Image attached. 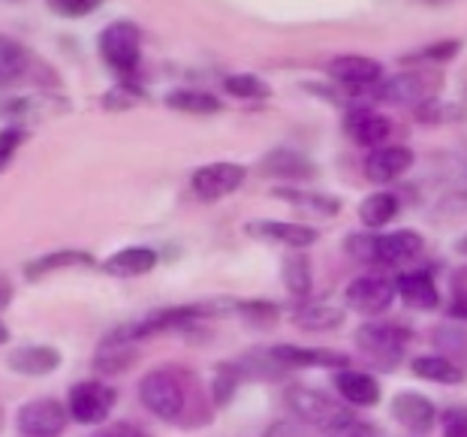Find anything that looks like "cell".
<instances>
[{"label":"cell","instance_id":"cell-1","mask_svg":"<svg viewBox=\"0 0 467 437\" xmlns=\"http://www.w3.org/2000/svg\"><path fill=\"white\" fill-rule=\"evenodd\" d=\"M136 395L139 404L151 416H157V420L182 422L191 413L196 380L187 374V369H178V365H157V369L139 377Z\"/></svg>","mask_w":467,"mask_h":437},{"label":"cell","instance_id":"cell-2","mask_svg":"<svg viewBox=\"0 0 467 437\" xmlns=\"http://www.w3.org/2000/svg\"><path fill=\"white\" fill-rule=\"evenodd\" d=\"M284 404H286V411L296 416V422L307 425V429H317L320 434L337 429V425H344L347 420H353V411L337 399V395L314 390V386H305V383L286 386Z\"/></svg>","mask_w":467,"mask_h":437},{"label":"cell","instance_id":"cell-3","mask_svg":"<svg viewBox=\"0 0 467 437\" xmlns=\"http://www.w3.org/2000/svg\"><path fill=\"white\" fill-rule=\"evenodd\" d=\"M413 344V329L404 323H362L356 332V347L365 356V362L377 371H395L404 362L407 347Z\"/></svg>","mask_w":467,"mask_h":437},{"label":"cell","instance_id":"cell-4","mask_svg":"<svg viewBox=\"0 0 467 437\" xmlns=\"http://www.w3.org/2000/svg\"><path fill=\"white\" fill-rule=\"evenodd\" d=\"M97 52H100L103 64L118 76V82L136 78L139 67H142V27L130 18H115L97 36Z\"/></svg>","mask_w":467,"mask_h":437},{"label":"cell","instance_id":"cell-5","mask_svg":"<svg viewBox=\"0 0 467 437\" xmlns=\"http://www.w3.org/2000/svg\"><path fill=\"white\" fill-rule=\"evenodd\" d=\"M326 73H329V82L347 94V103H350L347 109L368 106V94L386 78L383 64L368 55H337L326 64Z\"/></svg>","mask_w":467,"mask_h":437},{"label":"cell","instance_id":"cell-6","mask_svg":"<svg viewBox=\"0 0 467 437\" xmlns=\"http://www.w3.org/2000/svg\"><path fill=\"white\" fill-rule=\"evenodd\" d=\"M64 404L73 422L100 429L118 407V390L112 383H106L103 377H88V380H76L69 386Z\"/></svg>","mask_w":467,"mask_h":437},{"label":"cell","instance_id":"cell-7","mask_svg":"<svg viewBox=\"0 0 467 437\" xmlns=\"http://www.w3.org/2000/svg\"><path fill=\"white\" fill-rule=\"evenodd\" d=\"M69 422L73 420L67 413V404L52 395H39L16 411V429L22 437H61Z\"/></svg>","mask_w":467,"mask_h":437},{"label":"cell","instance_id":"cell-8","mask_svg":"<svg viewBox=\"0 0 467 437\" xmlns=\"http://www.w3.org/2000/svg\"><path fill=\"white\" fill-rule=\"evenodd\" d=\"M395 299H399L395 296V281L383 272L353 277L344 290V305L359 317H380L389 311Z\"/></svg>","mask_w":467,"mask_h":437},{"label":"cell","instance_id":"cell-9","mask_svg":"<svg viewBox=\"0 0 467 437\" xmlns=\"http://www.w3.org/2000/svg\"><path fill=\"white\" fill-rule=\"evenodd\" d=\"M247 182V169L233 161H217L193 169L191 175V191L200 203H221L235 191H242Z\"/></svg>","mask_w":467,"mask_h":437},{"label":"cell","instance_id":"cell-10","mask_svg":"<svg viewBox=\"0 0 467 437\" xmlns=\"http://www.w3.org/2000/svg\"><path fill=\"white\" fill-rule=\"evenodd\" d=\"M434 97V82L422 69H407L399 76H386L380 85L368 94V106L371 103H395V106H420L422 100Z\"/></svg>","mask_w":467,"mask_h":437},{"label":"cell","instance_id":"cell-11","mask_svg":"<svg viewBox=\"0 0 467 437\" xmlns=\"http://www.w3.org/2000/svg\"><path fill=\"white\" fill-rule=\"evenodd\" d=\"M260 172L265 178H277V182H284V187H302L305 182L317 178L320 169H317V163L307 154H302L299 148L277 145V148H272V151L263 154Z\"/></svg>","mask_w":467,"mask_h":437},{"label":"cell","instance_id":"cell-12","mask_svg":"<svg viewBox=\"0 0 467 437\" xmlns=\"http://www.w3.org/2000/svg\"><path fill=\"white\" fill-rule=\"evenodd\" d=\"M244 235L254 238V242H265V245H281L290 247V251H305L311 247L320 233L314 226L305 224H293V221H275V217H260V221H247L244 224Z\"/></svg>","mask_w":467,"mask_h":437},{"label":"cell","instance_id":"cell-13","mask_svg":"<svg viewBox=\"0 0 467 437\" xmlns=\"http://www.w3.org/2000/svg\"><path fill=\"white\" fill-rule=\"evenodd\" d=\"M136 359H139V344L124 335L121 326H115V329H109L100 338V344H97L91 369L97 371V377H103L106 380V377L130 371L136 365Z\"/></svg>","mask_w":467,"mask_h":437},{"label":"cell","instance_id":"cell-14","mask_svg":"<svg viewBox=\"0 0 467 437\" xmlns=\"http://www.w3.org/2000/svg\"><path fill=\"white\" fill-rule=\"evenodd\" d=\"M389 416L401 425L404 432L420 434V437L434 432V425L441 422V413H437L434 401L429 399V395L413 392V390H404L399 395H392Z\"/></svg>","mask_w":467,"mask_h":437},{"label":"cell","instance_id":"cell-15","mask_svg":"<svg viewBox=\"0 0 467 437\" xmlns=\"http://www.w3.org/2000/svg\"><path fill=\"white\" fill-rule=\"evenodd\" d=\"M344 133L362 148H383L392 136V118L377 112L374 106H353L344 112Z\"/></svg>","mask_w":467,"mask_h":437},{"label":"cell","instance_id":"cell-16","mask_svg":"<svg viewBox=\"0 0 467 437\" xmlns=\"http://www.w3.org/2000/svg\"><path fill=\"white\" fill-rule=\"evenodd\" d=\"M268 356L284 365L286 371L290 369H332V371H344L350 359L337 350H326V347H299V344H275L265 347Z\"/></svg>","mask_w":467,"mask_h":437},{"label":"cell","instance_id":"cell-17","mask_svg":"<svg viewBox=\"0 0 467 437\" xmlns=\"http://www.w3.org/2000/svg\"><path fill=\"white\" fill-rule=\"evenodd\" d=\"M425 254V238L416 230H395L377 235V265L383 269H401L416 263Z\"/></svg>","mask_w":467,"mask_h":437},{"label":"cell","instance_id":"cell-18","mask_svg":"<svg viewBox=\"0 0 467 437\" xmlns=\"http://www.w3.org/2000/svg\"><path fill=\"white\" fill-rule=\"evenodd\" d=\"M395 296L410 307V311H437L441 307V290H437L431 272L425 269H407L395 277Z\"/></svg>","mask_w":467,"mask_h":437},{"label":"cell","instance_id":"cell-19","mask_svg":"<svg viewBox=\"0 0 467 437\" xmlns=\"http://www.w3.org/2000/svg\"><path fill=\"white\" fill-rule=\"evenodd\" d=\"M97 260L91 251L82 247H57V251H46L25 263V277L27 281H43L48 275L69 272V269H91Z\"/></svg>","mask_w":467,"mask_h":437},{"label":"cell","instance_id":"cell-20","mask_svg":"<svg viewBox=\"0 0 467 437\" xmlns=\"http://www.w3.org/2000/svg\"><path fill=\"white\" fill-rule=\"evenodd\" d=\"M413 166V151L407 145H383L365 157V178L371 184H392Z\"/></svg>","mask_w":467,"mask_h":437},{"label":"cell","instance_id":"cell-21","mask_svg":"<svg viewBox=\"0 0 467 437\" xmlns=\"http://www.w3.org/2000/svg\"><path fill=\"white\" fill-rule=\"evenodd\" d=\"M64 356L52 344H22L6 356L9 371L22 377H48L61 369Z\"/></svg>","mask_w":467,"mask_h":437},{"label":"cell","instance_id":"cell-22","mask_svg":"<svg viewBox=\"0 0 467 437\" xmlns=\"http://www.w3.org/2000/svg\"><path fill=\"white\" fill-rule=\"evenodd\" d=\"M161 265V251L151 245H127L106 256L100 269L112 277H142Z\"/></svg>","mask_w":467,"mask_h":437},{"label":"cell","instance_id":"cell-23","mask_svg":"<svg viewBox=\"0 0 467 437\" xmlns=\"http://www.w3.org/2000/svg\"><path fill=\"white\" fill-rule=\"evenodd\" d=\"M332 383L337 390V399H341L347 407H377L380 404L383 390H380V383H377L374 374L344 369V371L332 374Z\"/></svg>","mask_w":467,"mask_h":437},{"label":"cell","instance_id":"cell-24","mask_svg":"<svg viewBox=\"0 0 467 437\" xmlns=\"http://www.w3.org/2000/svg\"><path fill=\"white\" fill-rule=\"evenodd\" d=\"M36 55L16 36L0 34V88L22 85L27 76L34 73Z\"/></svg>","mask_w":467,"mask_h":437},{"label":"cell","instance_id":"cell-25","mask_svg":"<svg viewBox=\"0 0 467 437\" xmlns=\"http://www.w3.org/2000/svg\"><path fill=\"white\" fill-rule=\"evenodd\" d=\"M275 200H281L286 205L299 208V212H307V214H317V217H335L341 214V196L335 193H323V191H305V187H275L272 191Z\"/></svg>","mask_w":467,"mask_h":437},{"label":"cell","instance_id":"cell-26","mask_svg":"<svg viewBox=\"0 0 467 437\" xmlns=\"http://www.w3.org/2000/svg\"><path fill=\"white\" fill-rule=\"evenodd\" d=\"M290 320H293L296 329L320 335V332L341 329L344 320H347V311H344V307H337V305H329V302H302L290 314Z\"/></svg>","mask_w":467,"mask_h":437},{"label":"cell","instance_id":"cell-27","mask_svg":"<svg viewBox=\"0 0 467 437\" xmlns=\"http://www.w3.org/2000/svg\"><path fill=\"white\" fill-rule=\"evenodd\" d=\"M399 208H401V200L392 191H374L359 203L356 214H359L365 233H377V230L389 226L395 217H399Z\"/></svg>","mask_w":467,"mask_h":437},{"label":"cell","instance_id":"cell-28","mask_svg":"<svg viewBox=\"0 0 467 437\" xmlns=\"http://www.w3.org/2000/svg\"><path fill=\"white\" fill-rule=\"evenodd\" d=\"M410 371L420 377V380H429V383H437V386H459V383H464L462 365H455L450 356H441V353L416 356V359L410 362Z\"/></svg>","mask_w":467,"mask_h":437},{"label":"cell","instance_id":"cell-29","mask_svg":"<svg viewBox=\"0 0 467 437\" xmlns=\"http://www.w3.org/2000/svg\"><path fill=\"white\" fill-rule=\"evenodd\" d=\"M281 281H284L286 293H290L293 299L305 302L307 296H311V286H314L311 260H307L302 251H290L284 256V263H281Z\"/></svg>","mask_w":467,"mask_h":437},{"label":"cell","instance_id":"cell-30","mask_svg":"<svg viewBox=\"0 0 467 437\" xmlns=\"http://www.w3.org/2000/svg\"><path fill=\"white\" fill-rule=\"evenodd\" d=\"M163 103L172 112L184 115H217L223 109L221 97H214L212 91H200V88H175L163 97Z\"/></svg>","mask_w":467,"mask_h":437},{"label":"cell","instance_id":"cell-31","mask_svg":"<svg viewBox=\"0 0 467 437\" xmlns=\"http://www.w3.org/2000/svg\"><path fill=\"white\" fill-rule=\"evenodd\" d=\"M247 380V374L242 369V362H221L212 374V390H208V399H212L214 407H226L233 404L238 386Z\"/></svg>","mask_w":467,"mask_h":437},{"label":"cell","instance_id":"cell-32","mask_svg":"<svg viewBox=\"0 0 467 437\" xmlns=\"http://www.w3.org/2000/svg\"><path fill=\"white\" fill-rule=\"evenodd\" d=\"M223 91L235 97V100H268L272 97V85L265 82L263 76L256 73H233V76H223Z\"/></svg>","mask_w":467,"mask_h":437},{"label":"cell","instance_id":"cell-33","mask_svg":"<svg viewBox=\"0 0 467 437\" xmlns=\"http://www.w3.org/2000/svg\"><path fill=\"white\" fill-rule=\"evenodd\" d=\"M139 100H145V88L139 78H121L100 97L103 109H109V112H124V109H133Z\"/></svg>","mask_w":467,"mask_h":437},{"label":"cell","instance_id":"cell-34","mask_svg":"<svg viewBox=\"0 0 467 437\" xmlns=\"http://www.w3.org/2000/svg\"><path fill=\"white\" fill-rule=\"evenodd\" d=\"M413 118L420 124H446V121H459L464 118V109L459 103H450V100H441V97H429L422 100L420 106H413Z\"/></svg>","mask_w":467,"mask_h":437},{"label":"cell","instance_id":"cell-35","mask_svg":"<svg viewBox=\"0 0 467 437\" xmlns=\"http://www.w3.org/2000/svg\"><path fill=\"white\" fill-rule=\"evenodd\" d=\"M459 52H462V39H441V43L422 46L420 52L407 55L404 61L416 67H441V64H450L452 57H459Z\"/></svg>","mask_w":467,"mask_h":437},{"label":"cell","instance_id":"cell-36","mask_svg":"<svg viewBox=\"0 0 467 437\" xmlns=\"http://www.w3.org/2000/svg\"><path fill=\"white\" fill-rule=\"evenodd\" d=\"M31 139V130L25 124H4L0 127V175L16 163V154Z\"/></svg>","mask_w":467,"mask_h":437},{"label":"cell","instance_id":"cell-37","mask_svg":"<svg viewBox=\"0 0 467 437\" xmlns=\"http://www.w3.org/2000/svg\"><path fill=\"white\" fill-rule=\"evenodd\" d=\"M235 314L254 326H268L281 317V305L268 299H235Z\"/></svg>","mask_w":467,"mask_h":437},{"label":"cell","instance_id":"cell-38","mask_svg":"<svg viewBox=\"0 0 467 437\" xmlns=\"http://www.w3.org/2000/svg\"><path fill=\"white\" fill-rule=\"evenodd\" d=\"M344 251L356 263L377 265V233H353V235H347Z\"/></svg>","mask_w":467,"mask_h":437},{"label":"cell","instance_id":"cell-39","mask_svg":"<svg viewBox=\"0 0 467 437\" xmlns=\"http://www.w3.org/2000/svg\"><path fill=\"white\" fill-rule=\"evenodd\" d=\"M100 6H103L100 0H48V9H52L57 18H69V22L94 16Z\"/></svg>","mask_w":467,"mask_h":437},{"label":"cell","instance_id":"cell-40","mask_svg":"<svg viewBox=\"0 0 467 437\" xmlns=\"http://www.w3.org/2000/svg\"><path fill=\"white\" fill-rule=\"evenodd\" d=\"M452 302H450V317L459 323H467V265L459 272H452Z\"/></svg>","mask_w":467,"mask_h":437},{"label":"cell","instance_id":"cell-41","mask_svg":"<svg viewBox=\"0 0 467 437\" xmlns=\"http://www.w3.org/2000/svg\"><path fill=\"white\" fill-rule=\"evenodd\" d=\"M91 437H151L142 425H136L130 420H115V422H106L100 429H94Z\"/></svg>","mask_w":467,"mask_h":437},{"label":"cell","instance_id":"cell-42","mask_svg":"<svg viewBox=\"0 0 467 437\" xmlns=\"http://www.w3.org/2000/svg\"><path fill=\"white\" fill-rule=\"evenodd\" d=\"M323 437H386L377 425H371V422H362V420H347L344 425H337V429H332V432H326Z\"/></svg>","mask_w":467,"mask_h":437},{"label":"cell","instance_id":"cell-43","mask_svg":"<svg viewBox=\"0 0 467 437\" xmlns=\"http://www.w3.org/2000/svg\"><path fill=\"white\" fill-rule=\"evenodd\" d=\"M441 434L443 437H467V411L464 407H452L441 416Z\"/></svg>","mask_w":467,"mask_h":437},{"label":"cell","instance_id":"cell-44","mask_svg":"<svg viewBox=\"0 0 467 437\" xmlns=\"http://www.w3.org/2000/svg\"><path fill=\"white\" fill-rule=\"evenodd\" d=\"M437 341L446 353H464V344H467V335L459 329V323H450L443 326L441 332H437Z\"/></svg>","mask_w":467,"mask_h":437},{"label":"cell","instance_id":"cell-45","mask_svg":"<svg viewBox=\"0 0 467 437\" xmlns=\"http://www.w3.org/2000/svg\"><path fill=\"white\" fill-rule=\"evenodd\" d=\"M265 437H311V434H307V425L290 420V422H277Z\"/></svg>","mask_w":467,"mask_h":437},{"label":"cell","instance_id":"cell-46","mask_svg":"<svg viewBox=\"0 0 467 437\" xmlns=\"http://www.w3.org/2000/svg\"><path fill=\"white\" fill-rule=\"evenodd\" d=\"M13 284H9V277H4V275H0V311H4V307L9 305V302H13Z\"/></svg>","mask_w":467,"mask_h":437},{"label":"cell","instance_id":"cell-47","mask_svg":"<svg viewBox=\"0 0 467 437\" xmlns=\"http://www.w3.org/2000/svg\"><path fill=\"white\" fill-rule=\"evenodd\" d=\"M455 251H459L462 256H467V235H462L459 242H455Z\"/></svg>","mask_w":467,"mask_h":437},{"label":"cell","instance_id":"cell-48","mask_svg":"<svg viewBox=\"0 0 467 437\" xmlns=\"http://www.w3.org/2000/svg\"><path fill=\"white\" fill-rule=\"evenodd\" d=\"M6 341H9V329H6V323L0 320V347H4Z\"/></svg>","mask_w":467,"mask_h":437},{"label":"cell","instance_id":"cell-49","mask_svg":"<svg viewBox=\"0 0 467 437\" xmlns=\"http://www.w3.org/2000/svg\"><path fill=\"white\" fill-rule=\"evenodd\" d=\"M0 420H4V411H0Z\"/></svg>","mask_w":467,"mask_h":437}]
</instances>
